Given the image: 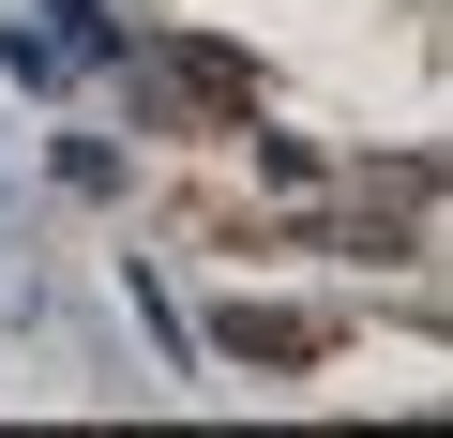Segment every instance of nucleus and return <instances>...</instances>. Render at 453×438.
Wrapping results in <instances>:
<instances>
[{
	"label": "nucleus",
	"instance_id": "nucleus-1",
	"mask_svg": "<svg viewBox=\"0 0 453 438\" xmlns=\"http://www.w3.org/2000/svg\"><path fill=\"white\" fill-rule=\"evenodd\" d=\"M318 348H333L318 318H257V303L226 318V363H318Z\"/></svg>",
	"mask_w": 453,
	"mask_h": 438
}]
</instances>
